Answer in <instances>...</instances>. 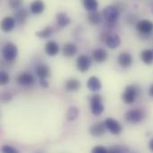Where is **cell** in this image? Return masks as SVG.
Instances as JSON below:
<instances>
[{"instance_id": "cell-1", "label": "cell", "mask_w": 153, "mask_h": 153, "mask_svg": "<svg viewBox=\"0 0 153 153\" xmlns=\"http://www.w3.org/2000/svg\"><path fill=\"white\" fill-rule=\"evenodd\" d=\"M103 17L108 23H114L119 17V10L116 5L106 6L103 10Z\"/></svg>"}, {"instance_id": "cell-2", "label": "cell", "mask_w": 153, "mask_h": 153, "mask_svg": "<svg viewBox=\"0 0 153 153\" xmlns=\"http://www.w3.org/2000/svg\"><path fill=\"white\" fill-rule=\"evenodd\" d=\"M126 120L129 123L132 124H138L140 122H142L144 118V113L143 110L141 109H137V108H133L128 110L126 115Z\"/></svg>"}, {"instance_id": "cell-3", "label": "cell", "mask_w": 153, "mask_h": 153, "mask_svg": "<svg viewBox=\"0 0 153 153\" xmlns=\"http://www.w3.org/2000/svg\"><path fill=\"white\" fill-rule=\"evenodd\" d=\"M91 112L95 116H100L104 111V106L102 103V98L100 94L93 95L91 99Z\"/></svg>"}, {"instance_id": "cell-4", "label": "cell", "mask_w": 153, "mask_h": 153, "mask_svg": "<svg viewBox=\"0 0 153 153\" xmlns=\"http://www.w3.org/2000/svg\"><path fill=\"white\" fill-rule=\"evenodd\" d=\"M3 57L6 61H13L18 55V48L13 43H7L2 49Z\"/></svg>"}, {"instance_id": "cell-5", "label": "cell", "mask_w": 153, "mask_h": 153, "mask_svg": "<svg viewBox=\"0 0 153 153\" xmlns=\"http://www.w3.org/2000/svg\"><path fill=\"white\" fill-rule=\"evenodd\" d=\"M137 97V91L135 87L128 85L126 87L124 92L122 93V100L126 104H132L135 101Z\"/></svg>"}, {"instance_id": "cell-6", "label": "cell", "mask_w": 153, "mask_h": 153, "mask_svg": "<svg viewBox=\"0 0 153 153\" xmlns=\"http://www.w3.org/2000/svg\"><path fill=\"white\" fill-rule=\"evenodd\" d=\"M105 125L107 129L109 131V133H111L112 134L117 135L119 134L122 131H123V127L120 125V123L118 121H117L116 119L113 118H107L105 120Z\"/></svg>"}, {"instance_id": "cell-7", "label": "cell", "mask_w": 153, "mask_h": 153, "mask_svg": "<svg viewBox=\"0 0 153 153\" xmlns=\"http://www.w3.org/2000/svg\"><path fill=\"white\" fill-rule=\"evenodd\" d=\"M91 65V59L88 56L82 55V56H78L77 60H76V66L80 72H82V73L87 72L90 69Z\"/></svg>"}, {"instance_id": "cell-8", "label": "cell", "mask_w": 153, "mask_h": 153, "mask_svg": "<svg viewBox=\"0 0 153 153\" xmlns=\"http://www.w3.org/2000/svg\"><path fill=\"white\" fill-rule=\"evenodd\" d=\"M136 28L140 33L143 35H148L152 32L153 22L150 20H141L137 22Z\"/></svg>"}, {"instance_id": "cell-9", "label": "cell", "mask_w": 153, "mask_h": 153, "mask_svg": "<svg viewBox=\"0 0 153 153\" xmlns=\"http://www.w3.org/2000/svg\"><path fill=\"white\" fill-rule=\"evenodd\" d=\"M105 43L109 48L114 49V48H117L119 47V45L121 44V39L117 34L110 33V34L106 36Z\"/></svg>"}, {"instance_id": "cell-10", "label": "cell", "mask_w": 153, "mask_h": 153, "mask_svg": "<svg viewBox=\"0 0 153 153\" xmlns=\"http://www.w3.org/2000/svg\"><path fill=\"white\" fill-rule=\"evenodd\" d=\"M17 82L22 86H30L35 82L33 75L29 73H22L17 76Z\"/></svg>"}, {"instance_id": "cell-11", "label": "cell", "mask_w": 153, "mask_h": 153, "mask_svg": "<svg viewBox=\"0 0 153 153\" xmlns=\"http://www.w3.org/2000/svg\"><path fill=\"white\" fill-rule=\"evenodd\" d=\"M117 62L120 66H122L124 68H127V67L131 66V65L133 63V56L131 54H129L127 52H123L118 56Z\"/></svg>"}, {"instance_id": "cell-12", "label": "cell", "mask_w": 153, "mask_h": 153, "mask_svg": "<svg viewBox=\"0 0 153 153\" xmlns=\"http://www.w3.org/2000/svg\"><path fill=\"white\" fill-rule=\"evenodd\" d=\"M106 129H107V127H106L105 122L104 123H97L90 128V134L94 137H100L105 134Z\"/></svg>"}, {"instance_id": "cell-13", "label": "cell", "mask_w": 153, "mask_h": 153, "mask_svg": "<svg viewBox=\"0 0 153 153\" xmlns=\"http://www.w3.org/2000/svg\"><path fill=\"white\" fill-rule=\"evenodd\" d=\"M87 87L91 91L96 92L101 90L102 84L99 80V78H97L96 76H91L87 82Z\"/></svg>"}, {"instance_id": "cell-14", "label": "cell", "mask_w": 153, "mask_h": 153, "mask_svg": "<svg viewBox=\"0 0 153 153\" xmlns=\"http://www.w3.org/2000/svg\"><path fill=\"white\" fill-rule=\"evenodd\" d=\"M30 10L33 14H40L45 10V3L42 0H34L30 5Z\"/></svg>"}, {"instance_id": "cell-15", "label": "cell", "mask_w": 153, "mask_h": 153, "mask_svg": "<svg viewBox=\"0 0 153 153\" xmlns=\"http://www.w3.org/2000/svg\"><path fill=\"white\" fill-rule=\"evenodd\" d=\"M45 52L49 56H54L59 52V46L56 41H48L45 46Z\"/></svg>"}, {"instance_id": "cell-16", "label": "cell", "mask_w": 153, "mask_h": 153, "mask_svg": "<svg viewBox=\"0 0 153 153\" xmlns=\"http://www.w3.org/2000/svg\"><path fill=\"white\" fill-rule=\"evenodd\" d=\"M15 25V20L14 18L12 17H4L2 22H1V29L4 32H9L11 31Z\"/></svg>"}, {"instance_id": "cell-17", "label": "cell", "mask_w": 153, "mask_h": 153, "mask_svg": "<svg viewBox=\"0 0 153 153\" xmlns=\"http://www.w3.org/2000/svg\"><path fill=\"white\" fill-rule=\"evenodd\" d=\"M92 57L97 63H103L108 58V52L102 48H97L92 52Z\"/></svg>"}, {"instance_id": "cell-18", "label": "cell", "mask_w": 153, "mask_h": 153, "mask_svg": "<svg viewBox=\"0 0 153 153\" xmlns=\"http://www.w3.org/2000/svg\"><path fill=\"white\" fill-rule=\"evenodd\" d=\"M77 46L74 43H66L63 47V54L66 57H72L77 53Z\"/></svg>"}, {"instance_id": "cell-19", "label": "cell", "mask_w": 153, "mask_h": 153, "mask_svg": "<svg viewBox=\"0 0 153 153\" xmlns=\"http://www.w3.org/2000/svg\"><path fill=\"white\" fill-rule=\"evenodd\" d=\"M56 24L60 27V28H64L67 25L70 24L71 22V19L69 18V16L65 13H58L56 14Z\"/></svg>"}, {"instance_id": "cell-20", "label": "cell", "mask_w": 153, "mask_h": 153, "mask_svg": "<svg viewBox=\"0 0 153 153\" xmlns=\"http://www.w3.org/2000/svg\"><path fill=\"white\" fill-rule=\"evenodd\" d=\"M87 19L91 25H98L101 22V14L96 11H91L87 14Z\"/></svg>"}, {"instance_id": "cell-21", "label": "cell", "mask_w": 153, "mask_h": 153, "mask_svg": "<svg viewBox=\"0 0 153 153\" xmlns=\"http://www.w3.org/2000/svg\"><path fill=\"white\" fill-rule=\"evenodd\" d=\"M36 74L39 79H46L50 74V69L47 65H39L36 68Z\"/></svg>"}, {"instance_id": "cell-22", "label": "cell", "mask_w": 153, "mask_h": 153, "mask_svg": "<svg viewBox=\"0 0 153 153\" xmlns=\"http://www.w3.org/2000/svg\"><path fill=\"white\" fill-rule=\"evenodd\" d=\"M65 90H66L67 91L73 92V91H78V90L80 89L81 83H80V82H79L78 80H76V79H70V80H68V81L65 82Z\"/></svg>"}, {"instance_id": "cell-23", "label": "cell", "mask_w": 153, "mask_h": 153, "mask_svg": "<svg viewBox=\"0 0 153 153\" xmlns=\"http://www.w3.org/2000/svg\"><path fill=\"white\" fill-rule=\"evenodd\" d=\"M27 17H28V12L26 10L21 9V8L14 14V20H15V22H18V23H20V24L24 23L25 21H26V19H27Z\"/></svg>"}, {"instance_id": "cell-24", "label": "cell", "mask_w": 153, "mask_h": 153, "mask_svg": "<svg viewBox=\"0 0 153 153\" xmlns=\"http://www.w3.org/2000/svg\"><path fill=\"white\" fill-rule=\"evenodd\" d=\"M141 58L143 62L146 65H151L153 62V51L152 49H145L141 54Z\"/></svg>"}, {"instance_id": "cell-25", "label": "cell", "mask_w": 153, "mask_h": 153, "mask_svg": "<svg viewBox=\"0 0 153 153\" xmlns=\"http://www.w3.org/2000/svg\"><path fill=\"white\" fill-rule=\"evenodd\" d=\"M79 114H80L79 109H78L76 107L72 106V107H70V108H68V110H67L66 118H67L68 121H74V120H75V119L78 117Z\"/></svg>"}, {"instance_id": "cell-26", "label": "cell", "mask_w": 153, "mask_h": 153, "mask_svg": "<svg viewBox=\"0 0 153 153\" xmlns=\"http://www.w3.org/2000/svg\"><path fill=\"white\" fill-rule=\"evenodd\" d=\"M52 33H53V29L50 26H47L43 30L36 32V36L39 37V39H48L52 35Z\"/></svg>"}, {"instance_id": "cell-27", "label": "cell", "mask_w": 153, "mask_h": 153, "mask_svg": "<svg viewBox=\"0 0 153 153\" xmlns=\"http://www.w3.org/2000/svg\"><path fill=\"white\" fill-rule=\"evenodd\" d=\"M82 4H83V6L85 7V9L88 10L89 12L96 11L98 8V5H99L97 0H82Z\"/></svg>"}, {"instance_id": "cell-28", "label": "cell", "mask_w": 153, "mask_h": 153, "mask_svg": "<svg viewBox=\"0 0 153 153\" xmlns=\"http://www.w3.org/2000/svg\"><path fill=\"white\" fill-rule=\"evenodd\" d=\"M8 5L12 9L19 10L22 5V0H8Z\"/></svg>"}, {"instance_id": "cell-29", "label": "cell", "mask_w": 153, "mask_h": 153, "mask_svg": "<svg viewBox=\"0 0 153 153\" xmlns=\"http://www.w3.org/2000/svg\"><path fill=\"white\" fill-rule=\"evenodd\" d=\"M9 80H10L9 74L4 71H1V73H0V84L5 85L9 82Z\"/></svg>"}, {"instance_id": "cell-30", "label": "cell", "mask_w": 153, "mask_h": 153, "mask_svg": "<svg viewBox=\"0 0 153 153\" xmlns=\"http://www.w3.org/2000/svg\"><path fill=\"white\" fill-rule=\"evenodd\" d=\"M128 152V149L126 148V147H123V146H115V147H112L108 150V152L109 153H122V152Z\"/></svg>"}, {"instance_id": "cell-31", "label": "cell", "mask_w": 153, "mask_h": 153, "mask_svg": "<svg viewBox=\"0 0 153 153\" xmlns=\"http://www.w3.org/2000/svg\"><path fill=\"white\" fill-rule=\"evenodd\" d=\"M1 151H2V152H4V153L18 152V151H17L15 148H13V147H11V146H9V145H4V146H3V147H2V149H1Z\"/></svg>"}, {"instance_id": "cell-32", "label": "cell", "mask_w": 153, "mask_h": 153, "mask_svg": "<svg viewBox=\"0 0 153 153\" xmlns=\"http://www.w3.org/2000/svg\"><path fill=\"white\" fill-rule=\"evenodd\" d=\"M91 152L93 153H108V150L106 149L105 147H102V146H97V147H94L92 150H91Z\"/></svg>"}, {"instance_id": "cell-33", "label": "cell", "mask_w": 153, "mask_h": 153, "mask_svg": "<svg viewBox=\"0 0 153 153\" xmlns=\"http://www.w3.org/2000/svg\"><path fill=\"white\" fill-rule=\"evenodd\" d=\"M2 100L5 102L7 101H10L12 100V95L8 92H4L3 95H2Z\"/></svg>"}, {"instance_id": "cell-34", "label": "cell", "mask_w": 153, "mask_h": 153, "mask_svg": "<svg viewBox=\"0 0 153 153\" xmlns=\"http://www.w3.org/2000/svg\"><path fill=\"white\" fill-rule=\"evenodd\" d=\"M39 84L42 88H48V82L46 81V79H39Z\"/></svg>"}, {"instance_id": "cell-35", "label": "cell", "mask_w": 153, "mask_h": 153, "mask_svg": "<svg viewBox=\"0 0 153 153\" xmlns=\"http://www.w3.org/2000/svg\"><path fill=\"white\" fill-rule=\"evenodd\" d=\"M149 94H150L151 97H152L153 98V84L150 87V89H149Z\"/></svg>"}, {"instance_id": "cell-36", "label": "cell", "mask_w": 153, "mask_h": 153, "mask_svg": "<svg viewBox=\"0 0 153 153\" xmlns=\"http://www.w3.org/2000/svg\"><path fill=\"white\" fill-rule=\"evenodd\" d=\"M149 148H150L151 151H152L153 152V139L150 142V143H149Z\"/></svg>"}, {"instance_id": "cell-37", "label": "cell", "mask_w": 153, "mask_h": 153, "mask_svg": "<svg viewBox=\"0 0 153 153\" xmlns=\"http://www.w3.org/2000/svg\"><path fill=\"white\" fill-rule=\"evenodd\" d=\"M152 12H153V10H152Z\"/></svg>"}, {"instance_id": "cell-38", "label": "cell", "mask_w": 153, "mask_h": 153, "mask_svg": "<svg viewBox=\"0 0 153 153\" xmlns=\"http://www.w3.org/2000/svg\"><path fill=\"white\" fill-rule=\"evenodd\" d=\"M152 51H153V49H152Z\"/></svg>"}]
</instances>
